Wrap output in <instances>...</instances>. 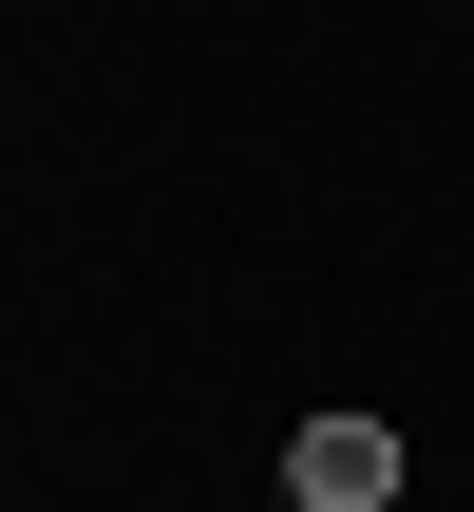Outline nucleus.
I'll use <instances>...</instances> for the list:
<instances>
[{"label": "nucleus", "instance_id": "f257e3e1", "mask_svg": "<svg viewBox=\"0 0 474 512\" xmlns=\"http://www.w3.org/2000/svg\"><path fill=\"white\" fill-rule=\"evenodd\" d=\"M285 494L304 512H380L399 494V437H380V418H304V437H285Z\"/></svg>", "mask_w": 474, "mask_h": 512}]
</instances>
